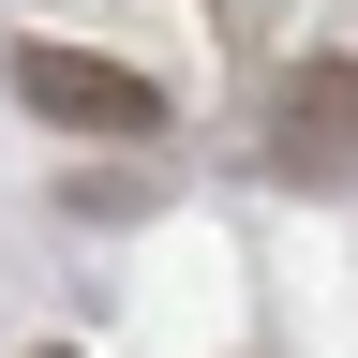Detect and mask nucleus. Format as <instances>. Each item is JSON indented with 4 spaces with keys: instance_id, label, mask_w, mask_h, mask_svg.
<instances>
[{
    "instance_id": "1",
    "label": "nucleus",
    "mask_w": 358,
    "mask_h": 358,
    "mask_svg": "<svg viewBox=\"0 0 358 358\" xmlns=\"http://www.w3.org/2000/svg\"><path fill=\"white\" fill-rule=\"evenodd\" d=\"M15 105L60 120V134H164V90L90 60V45H15Z\"/></svg>"
},
{
    "instance_id": "2",
    "label": "nucleus",
    "mask_w": 358,
    "mask_h": 358,
    "mask_svg": "<svg viewBox=\"0 0 358 358\" xmlns=\"http://www.w3.org/2000/svg\"><path fill=\"white\" fill-rule=\"evenodd\" d=\"M343 164H358V75L313 60V75L284 90V179H343Z\"/></svg>"
},
{
    "instance_id": "3",
    "label": "nucleus",
    "mask_w": 358,
    "mask_h": 358,
    "mask_svg": "<svg viewBox=\"0 0 358 358\" xmlns=\"http://www.w3.org/2000/svg\"><path fill=\"white\" fill-rule=\"evenodd\" d=\"M45 358H75V343H45Z\"/></svg>"
}]
</instances>
